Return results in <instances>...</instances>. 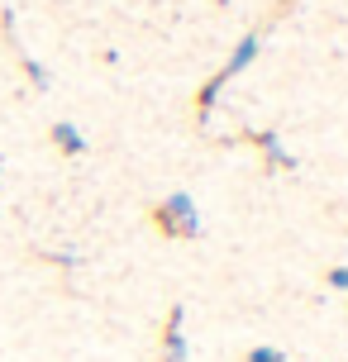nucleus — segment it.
<instances>
[{
    "mask_svg": "<svg viewBox=\"0 0 348 362\" xmlns=\"http://www.w3.org/2000/svg\"><path fill=\"white\" fill-rule=\"evenodd\" d=\"M248 362H286V353H282V348H253V353H248Z\"/></svg>",
    "mask_w": 348,
    "mask_h": 362,
    "instance_id": "obj_7",
    "label": "nucleus"
},
{
    "mask_svg": "<svg viewBox=\"0 0 348 362\" xmlns=\"http://www.w3.org/2000/svg\"><path fill=\"white\" fill-rule=\"evenodd\" d=\"M248 144L262 148V158H267V167H296L291 153H282V144H277V134H243Z\"/></svg>",
    "mask_w": 348,
    "mask_h": 362,
    "instance_id": "obj_6",
    "label": "nucleus"
},
{
    "mask_svg": "<svg viewBox=\"0 0 348 362\" xmlns=\"http://www.w3.org/2000/svg\"><path fill=\"white\" fill-rule=\"evenodd\" d=\"M0 29H5V43H10V48H15V53H19V62H24V72H29V81H34V86L43 90V86H48V72H43V67H38L34 57H29V53H24V48H19V43H15V15H10V10L0 15Z\"/></svg>",
    "mask_w": 348,
    "mask_h": 362,
    "instance_id": "obj_4",
    "label": "nucleus"
},
{
    "mask_svg": "<svg viewBox=\"0 0 348 362\" xmlns=\"http://www.w3.org/2000/svg\"><path fill=\"white\" fill-rule=\"evenodd\" d=\"M257 43H262V34H257V29H253V34H243V38H238V48L224 57V67L210 76L201 90H196V124H205V119H210V110H215V100H220V90L229 86L238 72H248V62L257 57Z\"/></svg>",
    "mask_w": 348,
    "mask_h": 362,
    "instance_id": "obj_1",
    "label": "nucleus"
},
{
    "mask_svg": "<svg viewBox=\"0 0 348 362\" xmlns=\"http://www.w3.org/2000/svg\"><path fill=\"white\" fill-rule=\"evenodd\" d=\"M330 286H334V291H348V267H334V272H330Z\"/></svg>",
    "mask_w": 348,
    "mask_h": 362,
    "instance_id": "obj_8",
    "label": "nucleus"
},
{
    "mask_svg": "<svg viewBox=\"0 0 348 362\" xmlns=\"http://www.w3.org/2000/svg\"><path fill=\"white\" fill-rule=\"evenodd\" d=\"M182 320H186V310H182V305H172V310H167V329H163V348H158V362H186Z\"/></svg>",
    "mask_w": 348,
    "mask_h": 362,
    "instance_id": "obj_3",
    "label": "nucleus"
},
{
    "mask_svg": "<svg viewBox=\"0 0 348 362\" xmlns=\"http://www.w3.org/2000/svg\"><path fill=\"white\" fill-rule=\"evenodd\" d=\"M48 139H53V148L62 153V158H81V153H86V139H81V129L67 124V119L48 129Z\"/></svg>",
    "mask_w": 348,
    "mask_h": 362,
    "instance_id": "obj_5",
    "label": "nucleus"
},
{
    "mask_svg": "<svg viewBox=\"0 0 348 362\" xmlns=\"http://www.w3.org/2000/svg\"><path fill=\"white\" fill-rule=\"evenodd\" d=\"M148 219H153V229L163 238H196L201 234V215H196V205H191L186 191H172L167 200H158L148 210Z\"/></svg>",
    "mask_w": 348,
    "mask_h": 362,
    "instance_id": "obj_2",
    "label": "nucleus"
}]
</instances>
